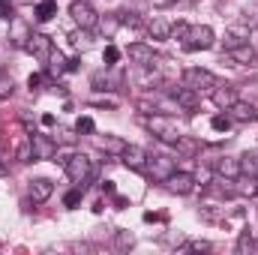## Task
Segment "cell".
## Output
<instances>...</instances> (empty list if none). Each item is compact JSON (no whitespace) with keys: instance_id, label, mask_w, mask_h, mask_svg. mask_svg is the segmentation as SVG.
<instances>
[{"instance_id":"obj_27","label":"cell","mask_w":258,"mask_h":255,"mask_svg":"<svg viewBox=\"0 0 258 255\" xmlns=\"http://www.w3.org/2000/svg\"><path fill=\"white\" fill-rule=\"evenodd\" d=\"M240 24H243L246 30H255V27H258V3H252V6H246V9H243Z\"/></svg>"},{"instance_id":"obj_22","label":"cell","mask_w":258,"mask_h":255,"mask_svg":"<svg viewBox=\"0 0 258 255\" xmlns=\"http://www.w3.org/2000/svg\"><path fill=\"white\" fill-rule=\"evenodd\" d=\"M228 57H231L234 63H252V60H255V48H252L249 42H243V45H237V48H228Z\"/></svg>"},{"instance_id":"obj_7","label":"cell","mask_w":258,"mask_h":255,"mask_svg":"<svg viewBox=\"0 0 258 255\" xmlns=\"http://www.w3.org/2000/svg\"><path fill=\"white\" fill-rule=\"evenodd\" d=\"M210 99H213L216 108L228 111V108L237 102V87H234V84H216V87L210 90Z\"/></svg>"},{"instance_id":"obj_9","label":"cell","mask_w":258,"mask_h":255,"mask_svg":"<svg viewBox=\"0 0 258 255\" xmlns=\"http://www.w3.org/2000/svg\"><path fill=\"white\" fill-rule=\"evenodd\" d=\"M123 165L132 168V171H147V150L144 147H135V144H126L123 153H120Z\"/></svg>"},{"instance_id":"obj_38","label":"cell","mask_w":258,"mask_h":255,"mask_svg":"<svg viewBox=\"0 0 258 255\" xmlns=\"http://www.w3.org/2000/svg\"><path fill=\"white\" fill-rule=\"evenodd\" d=\"M102 60H105V66H114L117 60H120V51H117L114 45H108V48L102 51Z\"/></svg>"},{"instance_id":"obj_19","label":"cell","mask_w":258,"mask_h":255,"mask_svg":"<svg viewBox=\"0 0 258 255\" xmlns=\"http://www.w3.org/2000/svg\"><path fill=\"white\" fill-rule=\"evenodd\" d=\"M147 33H150L153 39H168V36H171V24H168L162 15H156V18L147 21Z\"/></svg>"},{"instance_id":"obj_37","label":"cell","mask_w":258,"mask_h":255,"mask_svg":"<svg viewBox=\"0 0 258 255\" xmlns=\"http://www.w3.org/2000/svg\"><path fill=\"white\" fill-rule=\"evenodd\" d=\"M81 195H84V189H81V186H75L72 192H66V195H63V204H66V207H75V204L81 201Z\"/></svg>"},{"instance_id":"obj_44","label":"cell","mask_w":258,"mask_h":255,"mask_svg":"<svg viewBox=\"0 0 258 255\" xmlns=\"http://www.w3.org/2000/svg\"><path fill=\"white\" fill-rule=\"evenodd\" d=\"M78 63H81V60H69V63H66V72H75V69H78Z\"/></svg>"},{"instance_id":"obj_11","label":"cell","mask_w":258,"mask_h":255,"mask_svg":"<svg viewBox=\"0 0 258 255\" xmlns=\"http://www.w3.org/2000/svg\"><path fill=\"white\" fill-rule=\"evenodd\" d=\"M207 195H216V198H237V192H234V177H222V174H216L210 183H207Z\"/></svg>"},{"instance_id":"obj_13","label":"cell","mask_w":258,"mask_h":255,"mask_svg":"<svg viewBox=\"0 0 258 255\" xmlns=\"http://www.w3.org/2000/svg\"><path fill=\"white\" fill-rule=\"evenodd\" d=\"M228 117H231V120H237V123H255V120H258V108L252 105V102L237 99V102L228 108Z\"/></svg>"},{"instance_id":"obj_18","label":"cell","mask_w":258,"mask_h":255,"mask_svg":"<svg viewBox=\"0 0 258 255\" xmlns=\"http://www.w3.org/2000/svg\"><path fill=\"white\" fill-rule=\"evenodd\" d=\"M213 168H216V174H222V177H237V174H240V159L219 156V159L213 162Z\"/></svg>"},{"instance_id":"obj_23","label":"cell","mask_w":258,"mask_h":255,"mask_svg":"<svg viewBox=\"0 0 258 255\" xmlns=\"http://www.w3.org/2000/svg\"><path fill=\"white\" fill-rule=\"evenodd\" d=\"M96 144H99L105 153H117V156H120V153H123V147H126V141H123V138H117V135H99V138H96Z\"/></svg>"},{"instance_id":"obj_8","label":"cell","mask_w":258,"mask_h":255,"mask_svg":"<svg viewBox=\"0 0 258 255\" xmlns=\"http://www.w3.org/2000/svg\"><path fill=\"white\" fill-rule=\"evenodd\" d=\"M144 123H147V129H150V132H153V135H156L159 141H165V144H174V141L180 138V135H177L174 129L165 123V117H159V114H150V117H147Z\"/></svg>"},{"instance_id":"obj_15","label":"cell","mask_w":258,"mask_h":255,"mask_svg":"<svg viewBox=\"0 0 258 255\" xmlns=\"http://www.w3.org/2000/svg\"><path fill=\"white\" fill-rule=\"evenodd\" d=\"M27 192H30V198H33L36 204H42V201H48V198H51V192H54V183H51L48 177H36V180H30Z\"/></svg>"},{"instance_id":"obj_26","label":"cell","mask_w":258,"mask_h":255,"mask_svg":"<svg viewBox=\"0 0 258 255\" xmlns=\"http://www.w3.org/2000/svg\"><path fill=\"white\" fill-rule=\"evenodd\" d=\"M93 90H99V93L117 90V81H114L111 75H105V72H96V75H93Z\"/></svg>"},{"instance_id":"obj_39","label":"cell","mask_w":258,"mask_h":255,"mask_svg":"<svg viewBox=\"0 0 258 255\" xmlns=\"http://www.w3.org/2000/svg\"><path fill=\"white\" fill-rule=\"evenodd\" d=\"M69 42H72L75 48H87V30H78V33H72V36H69Z\"/></svg>"},{"instance_id":"obj_14","label":"cell","mask_w":258,"mask_h":255,"mask_svg":"<svg viewBox=\"0 0 258 255\" xmlns=\"http://www.w3.org/2000/svg\"><path fill=\"white\" fill-rule=\"evenodd\" d=\"M234 192H237V198H255L258 195V174H237L234 177Z\"/></svg>"},{"instance_id":"obj_6","label":"cell","mask_w":258,"mask_h":255,"mask_svg":"<svg viewBox=\"0 0 258 255\" xmlns=\"http://www.w3.org/2000/svg\"><path fill=\"white\" fill-rule=\"evenodd\" d=\"M36 60H48V54H51V48H54V42H51V36H45V33H30V39H27V45H24Z\"/></svg>"},{"instance_id":"obj_10","label":"cell","mask_w":258,"mask_h":255,"mask_svg":"<svg viewBox=\"0 0 258 255\" xmlns=\"http://www.w3.org/2000/svg\"><path fill=\"white\" fill-rule=\"evenodd\" d=\"M30 141H33V156H36V159H51V156L57 153V141H54L51 135L33 132V135H30Z\"/></svg>"},{"instance_id":"obj_1","label":"cell","mask_w":258,"mask_h":255,"mask_svg":"<svg viewBox=\"0 0 258 255\" xmlns=\"http://www.w3.org/2000/svg\"><path fill=\"white\" fill-rule=\"evenodd\" d=\"M63 168H66V174H69V180H72L75 186H81V189H84L87 180L93 177V162H90L87 153H72V156H66Z\"/></svg>"},{"instance_id":"obj_34","label":"cell","mask_w":258,"mask_h":255,"mask_svg":"<svg viewBox=\"0 0 258 255\" xmlns=\"http://www.w3.org/2000/svg\"><path fill=\"white\" fill-rule=\"evenodd\" d=\"M180 249H183V252H207L210 243H207V240H192V243H183Z\"/></svg>"},{"instance_id":"obj_2","label":"cell","mask_w":258,"mask_h":255,"mask_svg":"<svg viewBox=\"0 0 258 255\" xmlns=\"http://www.w3.org/2000/svg\"><path fill=\"white\" fill-rule=\"evenodd\" d=\"M180 39H183V48H186V51H207V48H213V42H216V36H213V30H210L207 24L186 27V33H183Z\"/></svg>"},{"instance_id":"obj_16","label":"cell","mask_w":258,"mask_h":255,"mask_svg":"<svg viewBox=\"0 0 258 255\" xmlns=\"http://www.w3.org/2000/svg\"><path fill=\"white\" fill-rule=\"evenodd\" d=\"M171 99L180 105V108H186V111H195L198 108V93H195L192 87H177V90H171Z\"/></svg>"},{"instance_id":"obj_42","label":"cell","mask_w":258,"mask_h":255,"mask_svg":"<svg viewBox=\"0 0 258 255\" xmlns=\"http://www.w3.org/2000/svg\"><path fill=\"white\" fill-rule=\"evenodd\" d=\"M102 192H105V195H114V183H111V180H105V183H102Z\"/></svg>"},{"instance_id":"obj_40","label":"cell","mask_w":258,"mask_h":255,"mask_svg":"<svg viewBox=\"0 0 258 255\" xmlns=\"http://www.w3.org/2000/svg\"><path fill=\"white\" fill-rule=\"evenodd\" d=\"M0 18H12V3L9 0H0Z\"/></svg>"},{"instance_id":"obj_28","label":"cell","mask_w":258,"mask_h":255,"mask_svg":"<svg viewBox=\"0 0 258 255\" xmlns=\"http://www.w3.org/2000/svg\"><path fill=\"white\" fill-rule=\"evenodd\" d=\"M240 174H258V153H246L240 159Z\"/></svg>"},{"instance_id":"obj_35","label":"cell","mask_w":258,"mask_h":255,"mask_svg":"<svg viewBox=\"0 0 258 255\" xmlns=\"http://www.w3.org/2000/svg\"><path fill=\"white\" fill-rule=\"evenodd\" d=\"M54 141L69 147V144H75V132H69V129H57V132H54Z\"/></svg>"},{"instance_id":"obj_29","label":"cell","mask_w":258,"mask_h":255,"mask_svg":"<svg viewBox=\"0 0 258 255\" xmlns=\"http://www.w3.org/2000/svg\"><path fill=\"white\" fill-rule=\"evenodd\" d=\"M12 90H15V81H12V75L0 72V99H9V96H12Z\"/></svg>"},{"instance_id":"obj_33","label":"cell","mask_w":258,"mask_h":255,"mask_svg":"<svg viewBox=\"0 0 258 255\" xmlns=\"http://www.w3.org/2000/svg\"><path fill=\"white\" fill-rule=\"evenodd\" d=\"M27 39H30V33H27V27L21 24V21H15V45H27Z\"/></svg>"},{"instance_id":"obj_20","label":"cell","mask_w":258,"mask_h":255,"mask_svg":"<svg viewBox=\"0 0 258 255\" xmlns=\"http://www.w3.org/2000/svg\"><path fill=\"white\" fill-rule=\"evenodd\" d=\"M66 63H69V60H66L63 54H60L57 48H51V54H48V60H45V72H48L51 78H57L60 72H66Z\"/></svg>"},{"instance_id":"obj_17","label":"cell","mask_w":258,"mask_h":255,"mask_svg":"<svg viewBox=\"0 0 258 255\" xmlns=\"http://www.w3.org/2000/svg\"><path fill=\"white\" fill-rule=\"evenodd\" d=\"M126 54H129V60H132V63H141V66L153 63V48H150L147 42H132Z\"/></svg>"},{"instance_id":"obj_31","label":"cell","mask_w":258,"mask_h":255,"mask_svg":"<svg viewBox=\"0 0 258 255\" xmlns=\"http://www.w3.org/2000/svg\"><path fill=\"white\" fill-rule=\"evenodd\" d=\"M237 252H258V240L249 237V234H243V237L237 240Z\"/></svg>"},{"instance_id":"obj_4","label":"cell","mask_w":258,"mask_h":255,"mask_svg":"<svg viewBox=\"0 0 258 255\" xmlns=\"http://www.w3.org/2000/svg\"><path fill=\"white\" fill-rule=\"evenodd\" d=\"M69 15H72V21H75L81 30H93V27L99 24V12H96L87 0H72Z\"/></svg>"},{"instance_id":"obj_36","label":"cell","mask_w":258,"mask_h":255,"mask_svg":"<svg viewBox=\"0 0 258 255\" xmlns=\"http://www.w3.org/2000/svg\"><path fill=\"white\" fill-rule=\"evenodd\" d=\"M93 129H96L93 117H78V123H75V132H84V135H90Z\"/></svg>"},{"instance_id":"obj_24","label":"cell","mask_w":258,"mask_h":255,"mask_svg":"<svg viewBox=\"0 0 258 255\" xmlns=\"http://www.w3.org/2000/svg\"><path fill=\"white\" fill-rule=\"evenodd\" d=\"M33 15H36V21H51L54 15H57V0H42V3H36V9H33Z\"/></svg>"},{"instance_id":"obj_43","label":"cell","mask_w":258,"mask_h":255,"mask_svg":"<svg viewBox=\"0 0 258 255\" xmlns=\"http://www.w3.org/2000/svg\"><path fill=\"white\" fill-rule=\"evenodd\" d=\"M42 126H54V114H42Z\"/></svg>"},{"instance_id":"obj_5","label":"cell","mask_w":258,"mask_h":255,"mask_svg":"<svg viewBox=\"0 0 258 255\" xmlns=\"http://www.w3.org/2000/svg\"><path fill=\"white\" fill-rule=\"evenodd\" d=\"M147 171H150L156 180L165 183V177H168L171 171H177V165H174V159L165 156V153H147Z\"/></svg>"},{"instance_id":"obj_3","label":"cell","mask_w":258,"mask_h":255,"mask_svg":"<svg viewBox=\"0 0 258 255\" xmlns=\"http://www.w3.org/2000/svg\"><path fill=\"white\" fill-rule=\"evenodd\" d=\"M183 84H186V87H192L195 93H210L219 81H216V75H213V72L198 69V66H189V69H183Z\"/></svg>"},{"instance_id":"obj_12","label":"cell","mask_w":258,"mask_h":255,"mask_svg":"<svg viewBox=\"0 0 258 255\" xmlns=\"http://www.w3.org/2000/svg\"><path fill=\"white\" fill-rule=\"evenodd\" d=\"M165 186L171 192H177V195H189V192L195 189V177L186 174V171H171V174L165 177Z\"/></svg>"},{"instance_id":"obj_32","label":"cell","mask_w":258,"mask_h":255,"mask_svg":"<svg viewBox=\"0 0 258 255\" xmlns=\"http://www.w3.org/2000/svg\"><path fill=\"white\" fill-rule=\"evenodd\" d=\"M210 126L216 129V132H228V129H231V117H228V114H216V117L210 120Z\"/></svg>"},{"instance_id":"obj_41","label":"cell","mask_w":258,"mask_h":255,"mask_svg":"<svg viewBox=\"0 0 258 255\" xmlns=\"http://www.w3.org/2000/svg\"><path fill=\"white\" fill-rule=\"evenodd\" d=\"M39 84H42V75H39V72H36V75H30V78H27V87H30V90H36V87H39Z\"/></svg>"},{"instance_id":"obj_21","label":"cell","mask_w":258,"mask_h":255,"mask_svg":"<svg viewBox=\"0 0 258 255\" xmlns=\"http://www.w3.org/2000/svg\"><path fill=\"white\" fill-rule=\"evenodd\" d=\"M174 147H177L180 156H198V153H201V141H195L192 135H180V138L174 141Z\"/></svg>"},{"instance_id":"obj_30","label":"cell","mask_w":258,"mask_h":255,"mask_svg":"<svg viewBox=\"0 0 258 255\" xmlns=\"http://www.w3.org/2000/svg\"><path fill=\"white\" fill-rule=\"evenodd\" d=\"M114 246H117V249H132V246H135V237H132L129 231H117V234H114Z\"/></svg>"},{"instance_id":"obj_25","label":"cell","mask_w":258,"mask_h":255,"mask_svg":"<svg viewBox=\"0 0 258 255\" xmlns=\"http://www.w3.org/2000/svg\"><path fill=\"white\" fill-rule=\"evenodd\" d=\"M15 159H18V162H30V159H36V156H33V141H30V135H24V138L18 141V147H15Z\"/></svg>"}]
</instances>
